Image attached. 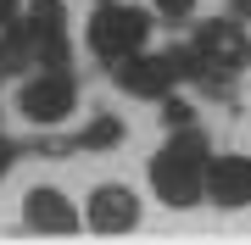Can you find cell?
Listing matches in <instances>:
<instances>
[{
  "mask_svg": "<svg viewBox=\"0 0 251 245\" xmlns=\"http://www.w3.org/2000/svg\"><path fill=\"white\" fill-rule=\"evenodd\" d=\"M151 190L168 206H196L206 195V139L196 128H179L151 162Z\"/></svg>",
  "mask_w": 251,
  "mask_h": 245,
  "instance_id": "cell-1",
  "label": "cell"
},
{
  "mask_svg": "<svg viewBox=\"0 0 251 245\" xmlns=\"http://www.w3.org/2000/svg\"><path fill=\"white\" fill-rule=\"evenodd\" d=\"M145 34H151L145 11L123 6V0H100V11L90 17V50L100 56V62H123V56H134L145 45Z\"/></svg>",
  "mask_w": 251,
  "mask_h": 245,
  "instance_id": "cell-2",
  "label": "cell"
},
{
  "mask_svg": "<svg viewBox=\"0 0 251 245\" xmlns=\"http://www.w3.org/2000/svg\"><path fill=\"white\" fill-rule=\"evenodd\" d=\"M117 89H128V95H140V100H162L173 89L179 78H190V50H168V56H123L117 62Z\"/></svg>",
  "mask_w": 251,
  "mask_h": 245,
  "instance_id": "cell-3",
  "label": "cell"
},
{
  "mask_svg": "<svg viewBox=\"0 0 251 245\" xmlns=\"http://www.w3.org/2000/svg\"><path fill=\"white\" fill-rule=\"evenodd\" d=\"M246 62H251V45L240 22H206L190 45V73H206V78H234Z\"/></svg>",
  "mask_w": 251,
  "mask_h": 245,
  "instance_id": "cell-4",
  "label": "cell"
},
{
  "mask_svg": "<svg viewBox=\"0 0 251 245\" xmlns=\"http://www.w3.org/2000/svg\"><path fill=\"white\" fill-rule=\"evenodd\" d=\"M73 100H78V89H73V73H67V67H39V73L17 89V111H23L28 123L50 128V123H62L67 111H73Z\"/></svg>",
  "mask_w": 251,
  "mask_h": 245,
  "instance_id": "cell-5",
  "label": "cell"
},
{
  "mask_svg": "<svg viewBox=\"0 0 251 245\" xmlns=\"http://www.w3.org/2000/svg\"><path fill=\"white\" fill-rule=\"evenodd\" d=\"M28 50H34V67H67V11L62 0H28V22L17 17Z\"/></svg>",
  "mask_w": 251,
  "mask_h": 245,
  "instance_id": "cell-6",
  "label": "cell"
},
{
  "mask_svg": "<svg viewBox=\"0 0 251 245\" xmlns=\"http://www.w3.org/2000/svg\"><path fill=\"white\" fill-rule=\"evenodd\" d=\"M84 223H90L95 234H128V228L140 223L134 190H123V184H100V190L90 195V206H84Z\"/></svg>",
  "mask_w": 251,
  "mask_h": 245,
  "instance_id": "cell-7",
  "label": "cell"
},
{
  "mask_svg": "<svg viewBox=\"0 0 251 245\" xmlns=\"http://www.w3.org/2000/svg\"><path fill=\"white\" fill-rule=\"evenodd\" d=\"M206 195L218 206H251V156H212L206 162Z\"/></svg>",
  "mask_w": 251,
  "mask_h": 245,
  "instance_id": "cell-8",
  "label": "cell"
},
{
  "mask_svg": "<svg viewBox=\"0 0 251 245\" xmlns=\"http://www.w3.org/2000/svg\"><path fill=\"white\" fill-rule=\"evenodd\" d=\"M23 223L39 228V234H73V228H78V206H73L62 190H28Z\"/></svg>",
  "mask_w": 251,
  "mask_h": 245,
  "instance_id": "cell-9",
  "label": "cell"
},
{
  "mask_svg": "<svg viewBox=\"0 0 251 245\" xmlns=\"http://www.w3.org/2000/svg\"><path fill=\"white\" fill-rule=\"evenodd\" d=\"M117 139H123L117 117H95L90 128H84V139H78V145H84V151H106V145H117Z\"/></svg>",
  "mask_w": 251,
  "mask_h": 245,
  "instance_id": "cell-10",
  "label": "cell"
},
{
  "mask_svg": "<svg viewBox=\"0 0 251 245\" xmlns=\"http://www.w3.org/2000/svg\"><path fill=\"white\" fill-rule=\"evenodd\" d=\"M156 11H162V17H173V22H184L190 11H196V0H156Z\"/></svg>",
  "mask_w": 251,
  "mask_h": 245,
  "instance_id": "cell-11",
  "label": "cell"
},
{
  "mask_svg": "<svg viewBox=\"0 0 251 245\" xmlns=\"http://www.w3.org/2000/svg\"><path fill=\"white\" fill-rule=\"evenodd\" d=\"M162 117H168V128H190V106H179V100H168V111H162Z\"/></svg>",
  "mask_w": 251,
  "mask_h": 245,
  "instance_id": "cell-12",
  "label": "cell"
},
{
  "mask_svg": "<svg viewBox=\"0 0 251 245\" xmlns=\"http://www.w3.org/2000/svg\"><path fill=\"white\" fill-rule=\"evenodd\" d=\"M17 11H23V0H0V28L17 22Z\"/></svg>",
  "mask_w": 251,
  "mask_h": 245,
  "instance_id": "cell-13",
  "label": "cell"
},
{
  "mask_svg": "<svg viewBox=\"0 0 251 245\" xmlns=\"http://www.w3.org/2000/svg\"><path fill=\"white\" fill-rule=\"evenodd\" d=\"M11 156H17V145H11V139H0V173L11 167Z\"/></svg>",
  "mask_w": 251,
  "mask_h": 245,
  "instance_id": "cell-14",
  "label": "cell"
}]
</instances>
